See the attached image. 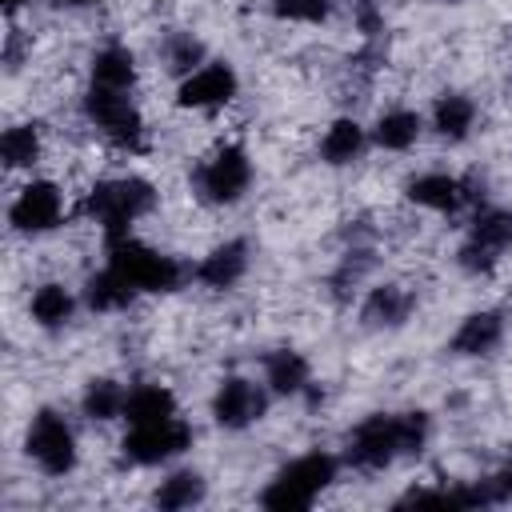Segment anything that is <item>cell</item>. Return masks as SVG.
Listing matches in <instances>:
<instances>
[{
  "label": "cell",
  "instance_id": "7a4b0ae2",
  "mask_svg": "<svg viewBox=\"0 0 512 512\" xmlns=\"http://www.w3.org/2000/svg\"><path fill=\"white\" fill-rule=\"evenodd\" d=\"M160 192L152 180L144 176H108V180H96L88 192H84V204L80 212L104 232V240H120L132 232L136 220H144L152 208H156Z\"/></svg>",
  "mask_w": 512,
  "mask_h": 512
},
{
  "label": "cell",
  "instance_id": "52a82bcc",
  "mask_svg": "<svg viewBox=\"0 0 512 512\" xmlns=\"http://www.w3.org/2000/svg\"><path fill=\"white\" fill-rule=\"evenodd\" d=\"M24 456L32 460V468H40L44 476L60 480L80 464V448H76V428L68 424V416L60 408H36L28 428H24Z\"/></svg>",
  "mask_w": 512,
  "mask_h": 512
},
{
  "label": "cell",
  "instance_id": "1f68e13d",
  "mask_svg": "<svg viewBox=\"0 0 512 512\" xmlns=\"http://www.w3.org/2000/svg\"><path fill=\"white\" fill-rule=\"evenodd\" d=\"M352 20H356V28H360V36L368 44H376L384 36V8L376 0H356L352 4Z\"/></svg>",
  "mask_w": 512,
  "mask_h": 512
},
{
  "label": "cell",
  "instance_id": "8992f818",
  "mask_svg": "<svg viewBox=\"0 0 512 512\" xmlns=\"http://www.w3.org/2000/svg\"><path fill=\"white\" fill-rule=\"evenodd\" d=\"M80 112L84 120L116 148V152H144V116L132 100V92H116V88H100V84H88L84 96H80Z\"/></svg>",
  "mask_w": 512,
  "mask_h": 512
},
{
  "label": "cell",
  "instance_id": "d4e9b609",
  "mask_svg": "<svg viewBox=\"0 0 512 512\" xmlns=\"http://www.w3.org/2000/svg\"><path fill=\"white\" fill-rule=\"evenodd\" d=\"M208 500V480L196 468H176L152 488V504L160 512H188Z\"/></svg>",
  "mask_w": 512,
  "mask_h": 512
},
{
  "label": "cell",
  "instance_id": "f1b7e54d",
  "mask_svg": "<svg viewBox=\"0 0 512 512\" xmlns=\"http://www.w3.org/2000/svg\"><path fill=\"white\" fill-rule=\"evenodd\" d=\"M44 156V132L40 124H8L4 136H0V164L8 172H20V168H36Z\"/></svg>",
  "mask_w": 512,
  "mask_h": 512
},
{
  "label": "cell",
  "instance_id": "4fadbf2b",
  "mask_svg": "<svg viewBox=\"0 0 512 512\" xmlns=\"http://www.w3.org/2000/svg\"><path fill=\"white\" fill-rule=\"evenodd\" d=\"M240 92V72L228 60H208L192 76L176 80V108L184 112H216L232 104Z\"/></svg>",
  "mask_w": 512,
  "mask_h": 512
},
{
  "label": "cell",
  "instance_id": "f546056e",
  "mask_svg": "<svg viewBox=\"0 0 512 512\" xmlns=\"http://www.w3.org/2000/svg\"><path fill=\"white\" fill-rule=\"evenodd\" d=\"M372 272V248H364V244H356L352 240V248L340 256V268L332 272V292L344 300L352 288H360V280Z\"/></svg>",
  "mask_w": 512,
  "mask_h": 512
},
{
  "label": "cell",
  "instance_id": "484cf974",
  "mask_svg": "<svg viewBox=\"0 0 512 512\" xmlns=\"http://www.w3.org/2000/svg\"><path fill=\"white\" fill-rule=\"evenodd\" d=\"M496 504H512V464L448 488V508H496Z\"/></svg>",
  "mask_w": 512,
  "mask_h": 512
},
{
  "label": "cell",
  "instance_id": "ffe728a7",
  "mask_svg": "<svg viewBox=\"0 0 512 512\" xmlns=\"http://www.w3.org/2000/svg\"><path fill=\"white\" fill-rule=\"evenodd\" d=\"M264 384L272 396H304L312 392V364L296 348H272L264 356Z\"/></svg>",
  "mask_w": 512,
  "mask_h": 512
},
{
  "label": "cell",
  "instance_id": "2e32d148",
  "mask_svg": "<svg viewBox=\"0 0 512 512\" xmlns=\"http://www.w3.org/2000/svg\"><path fill=\"white\" fill-rule=\"evenodd\" d=\"M416 312V292L404 284H376L360 300V324L372 332H396Z\"/></svg>",
  "mask_w": 512,
  "mask_h": 512
},
{
  "label": "cell",
  "instance_id": "44dd1931",
  "mask_svg": "<svg viewBox=\"0 0 512 512\" xmlns=\"http://www.w3.org/2000/svg\"><path fill=\"white\" fill-rule=\"evenodd\" d=\"M136 56L128 44H100L88 60V84H100V88H116V92H132L136 88Z\"/></svg>",
  "mask_w": 512,
  "mask_h": 512
},
{
  "label": "cell",
  "instance_id": "ac0fdd59",
  "mask_svg": "<svg viewBox=\"0 0 512 512\" xmlns=\"http://www.w3.org/2000/svg\"><path fill=\"white\" fill-rule=\"evenodd\" d=\"M76 292L68 288V284H60V280H44V284H36L32 288V296H28V320L40 328V332H64L68 324H72V316H76Z\"/></svg>",
  "mask_w": 512,
  "mask_h": 512
},
{
  "label": "cell",
  "instance_id": "5bb4252c",
  "mask_svg": "<svg viewBox=\"0 0 512 512\" xmlns=\"http://www.w3.org/2000/svg\"><path fill=\"white\" fill-rule=\"evenodd\" d=\"M248 264H252V244L244 236H232V240L216 244L208 256H200L192 264V280L212 288V292H228V288H236L244 280Z\"/></svg>",
  "mask_w": 512,
  "mask_h": 512
},
{
  "label": "cell",
  "instance_id": "e575fe53",
  "mask_svg": "<svg viewBox=\"0 0 512 512\" xmlns=\"http://www.w3.org/2000/svg\"><path fill=\"white\" fill-rule=\"evenodd\" d=\"M440 4H464V0H440Z\"/></svg>",
  "mask_w": 512,
  "mask_h": 512
},
{
  "label": "cell",
  "instance_id": "6da1fadb",
  "mask_svg": "<svg viewBox=\"0 0 512 512\" xmlns=\"http://www.w3.org/2000/svg\"><path fill=\"white\" fill-rule=\"evenodd\" d=\"M432 440V416L424 408H408V412H368L360 424H352V432L344 436V452L340 460L352 472H384L396 460H412L428 448Z\"/></svg>",
  "mask_w": 512,
  "mask_h": 512
},
{
  "label": "cell",
  "instance_id": "d6986e66",
  "mask_svg": "<svg viewBox=\"0 0 512 512\" xmlns=\"http://www.w3.org/2000/svg\"><path fill=\"white\" fill-rule=\"evenodd\" d=\"M368 144H372V136H368V128L356 120V116H336L328 128H324V136H320V160L328 164V168H348V164H356L364 152H368Z\"/></svg>",
  "mask_w": 512,
  "mask_h": 512
},
{
  "label": "cell",
  "instance_id": "4316f807",
  "mask_svg": "<svg viewBox=\"0 0 512 512\" xmlns=\"http://www.w3.org/2000/svg\"><path fill=\"white\" fill-rule=\"evenodd\" d=\"M124 404H128V388L116 376H92L80 392V412L92 424H112L124 420Z\"/></svg>",
  "mask_w": 512,
  "mask_h": 512
},
{
  "label": "cell",
  "instance_id": "603a6c76",
  "mask_svg": "<svg viewBox=\"0 0 512 512\" xmlns=\"http://www.w3.org/2000/svg\"><path fill=\"white\" fill-rule=\"evenodd\" d=\"M420 132H424V116H420L416 108H404V104L384 108V112L376 116V124L368 128L372 144L384 148V152H408V148L420 140Z\"/></svg>",
  "mask_w": 512,
  "mask_h": 512
},
{
  "label": "cell",
  "instance_id": "3957f363",
  "mask_svg": "<svg viewBox=\"0 0 512 512\" xmlns=\"http://www.w3.org/2000/svg\"><path fill=\"white\" fill-rule=\"evenodd\" d=\"M104 264H112L140 296H172L192 280V264L136 240L132 232L120 240H104Z\"/></svg>",
  "mask_w": 512,
  "mask_h": 512
},
{
  "label": "cell",
  "instance_id": "83f0119b",
  "mask_svg": "<svg viewBox=\"0 0 512 512\" xmlns=\"http://www.w3.org/2000/svg\"><path fill=\"white\" fill-rule=\"evenodd\" d=\"M180 416V400L168 384H136L128 388V404H124V424H152V420H168Z\"/></svg>",
  "mask_w": 512,
  "mask_h": 512
},
{
  "label": "cell",
  "instance_id": "277c9868",
  "mask_svg": "<svg viewBox=\"0 0 512 512\" xmlns=\"http://www.w3.org/2000/svg\"><path fill=\"white\" fill-rule=\"evenodd\" d=\"M340 476V460L332 452H304L272 472V480L260 488V508L268 512H304L328 492Z\"/></svg>",
  "mask_w": 512,
  "mask_h": 512
},
{
  "label": "cell",
  "instance_id": "d6a6232c",
  "mask_svg": "<svg viewBox=\"0 0 512 512\" xmlns=\"http://www.w3.org/2000/svg\"><path fill=\"white\" fill-rule=\"evenodd\" d=\"M24 4H28V0H0V8H4V16H8V20H12V16L24 8Z\"/></svg>",
  "mask_w": 512,
  "mask_h": 512
},
{
  "label": "cell",
  "instance_id": "8fae6325",
  "mask_svg": "<svg viewBox=\"0 0 512 512\" xmlns=\"http://www.w3.org/2000/svg\"><path fill=\"white\" fill-rule=\"evenodd\" d=\"M272 392L264 380L252 376H224L212 392V420L224 432H248L252 424H260L268 416Z\"/></svg>",
  "mask_w": 512,
  "mask_h": 512
},
{
  "label": "cell",
  "instance_id": "5b68a950",
  "mask_svg": "<svg viewBox=\"0 0 512 512\" xmlns=\"http://www.w3.org/2000/svg\"><path fill=\"white\" fill-rule=\"evenodd\" d=\"M192 196L204 208H232L252 188V156L244 144H220L212 148L188 176Z\"/></svg>",
  "mask_w": 512,
  "mask_h": 512
},
{
  "label": "cell",
  "instance_id": "836d02e7",
  "mask_svg": "<svg viewBox=\"0 0 512 512\" xmlns=\"http://www.w3.org/2000/svg\"><path fill=\"white\" fill-rule=\"evenodd\" d=\"M48 4H56V8H88L96 0H48Z\"/></svg>",
  "mask_w": 512,
  "mask_h": 512
},
{
  "label": "cell",
  "instance_id": "4dcf8cb0",
  "mask_svg": "<svg viewBox=\"0 0 512 512\" xmlns=\"http://www.w3.org/2000/svg\"><path fill=\"white\" fill-rule=\"evenodd\" d=\"M336 0H272V16L288 24H324Z\"/></svg>",
  "mask_w": 512,
  "mask_h": 512
},
{
  "label": "cell",
  "instance_id": "e0dca14e",
  "mask_svg": "<svg viewBox=\"0 0 512 512\" xmlns=\"http://www.w3.org/2000/svg\"><path fill=\"white\" fill-rule=\"evenodd\" d=\"M476 120H480V108L472 96L464 92H440L432 100V112H428V128L444 140V144H464L472 132H476Z\"/></svg>",
  "mask_w": 512,
  "mask_h": 512
},
{
  "label": "cell",
  "instance_id": "7402d4cb",
  "mask_svg": "<svg viewBox=\"0 0 512 512\" xmlns=\"http://www.w3.org/2000/svg\"><path fill=\"white\" fill-rule=\"evenodd\" d=\"M136 288L112 268V264H104L100 272H92L88 280H84V288H80V300H84V308L88 312H100V316H108V312H124V308H132L136 304Z\"/></svg>",
  "mask_w": 512,
  "mask_h": 512
},
{
  "label": "cell",
  "instance_id": "30bf717a",
  "mask_svg": "<svg viewBox=\"0 0 512 512\" xmlns=\"http://www.w3.org/2000/svg\"><path fill=\"white\" fill-rule=\"evenodd\" d=\"M404 196L416 208H428L436 216H460L464 208L484 204V176H452V172H420L404 184Z\"/></svg>",
  "mask_w": 512,
  "mask_h": 512
},
{
  "label": "cell",
  "instance_id": "cb8c5ba5",
  "mask_svg": "<svg viewBox=\"0 0 512 512\" xmlns=\"http://www.w3.org/2000/svg\"><path fill=\"white\" fill-rule=\"evenodd\" d=\"M156 56H160V64H164L168 76L184 80V76H192L200 64H208V44H204L196 32H188V28H172V32L160 36Z\"/></svg>",
  "mask_w": 512,
  "mask_h": 512
},
{
  "label": "cell",
  "instance_id": "9a60e30c",
  "mask_svg": "<svg viewBox=\"0 0 512 512\" xmlns=\"http://www.w3.org/2000/svg\"><path fill=\"white\" fill-rule=\"evenodd\" d=\"M504 312L500 308H480V312H468L456 332L448 336V352L452 356H464V360H480V356H492L500 344H504Z\"/></svg>",
  "mask_w": 512,
  "mask_h": 512
},
{
  "label": "cell",
  "instance_id": "ba28073f",
  "mask_svg": "<svg viewBox=\"0 0 512 512\" xmlns=\"http://www.w3.org/2000/svg\"><path fill=\"white\" fill-rule=\"evenodd\" d=\"M196 432L184 416H168V420H152V424H128L124 440H120V456L132 468H160L172 464L176 456H184L192 448Z\"/></svg>",
  "mask_w": 512,
  "mask_h": 512
},
{
  "label": "cell",
  "instance_id": "9c48e42d",
  "mask_svg": "<svg viewBox=\"0 0 512 512\" xmlns=\"http://www.w3.org/2000/svg\"><path fill=\"white\" fill-rule=\"evenodd\" d=\"M508 244H512V212L480 204L468 220L460 248H456V264L468 276H488L500 264V256L508 252Z\"/></svg>",
  "mask_w": 512,
  "mask_h": 512
},
{
  "label": "cell",
  "instance_id": "7c38bea8",
  "mask_svg": "<svg viewBox=\"0 0 512 512\" xmlns=\"http://www.w3.org/2000/svg\"><path fill=\"white\" fill-rule=\"evenodd\" d=\"M64 192L56 180H28L8 204V228L16 236H48L64 224Z\"/></svg>",
  "mask_w": 512,
  "mask_h": 512
}]
</instances>
